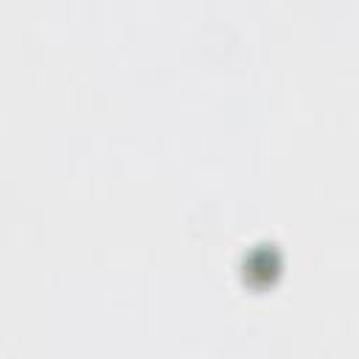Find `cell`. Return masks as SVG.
Listing matches in <instances>:
<instances>
[{"label": "cell", "mask_w": 359, "mask_h": 359, "mask_svg": "<svg viewBox=\"0 0 359 359\" xmlns=\"http://www.w3.org/2000/svg\"><path fill=\"white\" fill-rule=\"evenodd\" d=\"M252 258H255V264H252V261H247L250 275H261V278H264V286H266V283L272 286V275L278 272V264H275L272 250H255V252H252Z\"/></svg>", "instance_id": "cell-1"}]
</instances>
